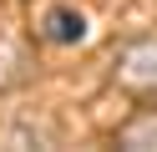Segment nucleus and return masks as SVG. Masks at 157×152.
Masks as SVG:
<instances>
[{"label": "nucleus", "mask_w": 157, "mask_h": 152, "mask_svg": "<svg viewBox=\"0 0 157 152\" xmlns=\"http://www.w3.org/2000/svg\"><path fill=\"white\" fill-rule=\"evenodd\" d=\"M117 147H157V111H142L117 132Z\"/></svg>", "instance_id": "obj_4"}, {"label": "nucleus", "mask_w": 157, "mask_h": 152, "mask_svg": "<svg viewBox=\"0 0 157 152\" xmlns=\"http://www.w3.org/2000/svg\"><path fill=\"white\" fill-rule=\"evenodd\" d=\"M41 36L51 46H76V41H86V15L76 5H51L41 15Z\"/></svg>", "instance_id": "obj_2"}, {"label": "nucleus", "mask_w": 157, "mask_h": 152, "mask_svg": "<svg viewBox=\"0 0 157 152\" xmlns=\"http://www.w3.org/2000/svg\"><path fill=\"white\" fill-rule=\"evenodd\" d=\"M117 81L127 91H157V36L132 41V46L117 56Z\"/></svg>", "instance_id": "obj_1"}, {"label": "nucleus", "mask_w": 157, "mask_h": 152, "mask_svg": "<svg viewBox=\"0 0 157 152\" xmlns=\"http://www.w3.org/2000/svg\"><path fill=\"white\" fill-rule=\"evenodd\" d=\"M25 81H31V56H25V46L15 36L0 30V96L15 91V86H25Z\"/></svg>", "instance_id": "obj_3"}]
</instances>
